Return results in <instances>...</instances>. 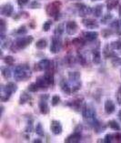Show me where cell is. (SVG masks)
Here are the masks:
<instances>
[{"label":"cell","instance_id":"6da1fadb","mask_svg":"<svg viewBox=\"0 0 121 143\" xmlns=\"http://www.w3.org/2000/svg\"><path fill=\"white\" fill-rule=\"evenodd\" d=\"M31 74L29 71V66L27 64L19 65L15 68V79L17 81L27 80L30 78Z\"/></svg>","mask_w":121,"mask_h":143},{"label":"cell","instance_id":"7a4b0ae2","mask_svg":"<svg viewBox=\"0 0 121 143\" xmlns=\"http://www.w3.org/2000/svg\"><path fill=\"white\" fill-rule=\"evenodd\" d=\"M62 4L60 1L58 0H55L52 3H50L48 5L47 7V14L51 16H56L58 14H59V10L60 7H61Z\"/></svg>","mask_w":121,"mask_h":143},{"label":"cell","instance_id":"3957f363","mask_svg":"<svg viewBox=\"0 0 121 143\" xmlns=\"http://www.w3.org/2000/svg\"><path fill=\"white\" fill-rule=\"evenodd\" d=\"M33 42V37L28 36V37H23V38H18L16 40V43L14 44L16 47L17 49H24L25 47H27L29 44H31Z\"/></svg>","mask_w":121,"mask_h":143},{"label":"cell","instance_id":"277c9868","mask_svg":"<svg viewBox=\"0 0 121 143\" xmlns=\"http://www.w3.org/2000/svg\"><path fill=\"white\" fill-rule=\"evenodd\" d=\"M61 47H62V43H61V40H60V38L59 37L55 36L54 38H52V42H51V46H50V51L52 52L53 54H56L60 51Z\"/></svg>","mask_w":121,"mask_h":143},{"label":"cell","instance_id":"5b68a950","mask_svg":"<svg viewBox=\"0 0 121 143\" xmlns=\"http://www.w3.org/2000/svg\"><path fill=\"white\" fill-rule=\"evenodd\" d=\"M14 11V7L10 3H7L1 7V15L5 16H11Z\"/></svg>","mask_w":121,"mask_h":143},{"label":"cell","instance_id":"8992f818","mask_svg":"<svg viewBox=\"0 0 121 143\" xmlns=\"http://www.w3.org/2000/svg\"><path fill=\"white\" fill-rule=\"evenodd\" d=\"M77 7H78V9H79V12H78V15H79V16H87L88 14H91L92 13V8L89 7H87L86 5H84V4H77Z\"/></svg>","mask_w":121,"mask_h":143},{"label":"cell","instance_id":"52a82bcc","mask_svg":"<svg viewBox=\"0 0 121 143\" xmlns=\"http://www.w3.org/2000/svg\"><path fill=\"white\" fill-rule=\"evenodd\" d=\"M78 27V24L76 23V21H68L66 24V32L70 36H72L77 32Z\"/></svg>","mask_w":121,"mask_h":143},{"label":"cell","instance_id":"ba28073f","mask_svg":"<svg viewBox=\"0 0 121 143\" xmlns=\"http://www.w3.org/2000/svg\"><path fill=\"white\" fill-rule=\"evenodd\" d=\"M50 129L55 135H59L62 132V125L58 120H52L50 125Z\"/></svg>","mask_w":121,"mask_h":143},{"label":"cell","instance_id":"9c48e42d","mask_svg":"<svg viewBox=\"0 0 121 143\" xmlns=\"http://www.w3.org/2000/svg\"><path fill=\"white\" fill-rule=\"evenodd\" d=\"M82 23L83 25L85 26L86 27L89 29H95V28H98L99 26L97 24L96 20L95 19H92V18H84L82 20Z\"/></svg>","mask_w":121,"mask_h":143},{"label":"cell","instance_id":"30bf717a","mask_svg":"<svg viewBox=\"0 0 121 143\" xmlns=\"http://www.w3.org/2000/svg\"><path fill=\"white\" fill-rule=\"evenodd\" d=\"M16 90H17V86L14 82H8L5 85V88H3L2 91L5 92V94H7V95L10 96L12 93L16 92Z\"/></svg>","mask_w":121,"mask_h":143},{"label":"cell","instance_id":"8fae6325","mask_svg":"<svg viewBox=\"0 0 121 143\" xmlns=\"http://www.w3.org/2000/svg\"><path fill=\"white\" fill-rule=\"evenodd\" d=\"M51 66V62L50 60L48 59L45 58V59H42L38 62L37 64V70H47V69H49Z\"/></svg>","mask_w":121,"mask_h":143},{"label":"cell","instance_id":"7c38bea8","mask_svg":"<svg viewBox=\"0 0 121 143\" xmlns=\"http://www.w3.org/2000/svg\"><path fill=\"white\" fill-rule=\"evenodd\" d=\"M80 140H81V134H80V132H78V131H76V132H74L73 134H71L70 136L67 137V139L65 141L76 143V142H79Z\"/></svg>","mask_w":121,"mask_h":143},{"label":"cell","instance_id":"4fadbf2b","mask_svg":"<svg viewBox=\"0 0 121 143\" xmlns=\"http://www.w3.org/2000/svg\"><path fill=\"white\" fill-rule=\"evenodd\" d=\"M115 109H116V106H115L114 102L110 99H107V101L105 102L106 113H107V114H112L115 111Z\"/></svg>","mask_w":121,"mask_h":143},{"label":"cell","instance_id":"5bb4252c","mask_svg":"<svg viewBox=\"0 0 121 143\" xmlns=\"http://www.w3.org/2000/svg\"><path fill=\"white\" fill-rule=\"evenodd\" d=\"M98 33L95 31H88V32H84V38L87 41H94L98 38Z\"/></svg>","mask_w":121,"mask_h":143},{"label":"cell","instance_id":"9a60e30c","mask_svg":"<svg viewBox=\"0 0 121 143\" xmlns=\"http://www.w3.org/2000/svg\"><path fill=\"white\" fill-rule=\"evenodd\" d=\"M92 14L97 17H100L103 14V5L98 4V5H95V7L92 8Z\"/></svg>","mask_w":121,"mask_h":143},{"label":"cell","instance_id":"2e32d148","mask_svg":"<svg viewBox=\"0 0 121 143\" xmlns=\"http://www.w3.org/2000/svg\"><path fill=\"white\" fill-rule=\"evenodd\" d=\"M111 48H112V47H110V45H109V44H107V45L105 46V47H104L103 55H104V57H105L106 58H109V57H114V56H115L114 52L112 51V49H111Z\"/></svg>","mask_w":121,"mask_h":143},{"label":"cell","instance_id":"e0dca14e","mask_svg":"<svg viewBox=\"0 0 121 143\" xmlns=\"http://www.w3.org/2000/svg\"><path fill=\"white\" fill-rule=\"evenodd\" d=\"M92 58H93V62L95 64H100L101 62V53L99 52V50L98 49H95L93 51V54H92Z\"/></svg>","mask_w":121,"mask_h":143},{"label":"cell","instance_id":"ac0fdd59","mask_svg":"<svg viewBox=\"0 0 121 143\" xmlns=\"http://www.w3.org/2000/svg\"><path fill=\"white\" fill-rule=\"evenodd\" d=\"M68 79L70 81L72 82H78L80 79V73L78 71H73V72H69L68 73Z\"/></svg>","mask_w":121,"mask_h":143},{"label":"cell","instance_id":"d6986e66","mask_svg":"<svg viewBox=\"0 0 121 143\" xmlns=\"http://www.w3.org/2000/svg\"><path fill=\"white\" fill-rule=\"evenodd\" d=\"M60 88H61V90L66 94H70L72 88H70L69 84L67 82H66V80H62L60 82Z\"/></svg>","mask_w":121,"mask_h":143},{"label":"cell","instance_id":"ffe728a7","mask_svg":"<svg viewBox=\"0 0 121 143\" xmlns=\"http://www.w3.org/2000/svg\"><path fill=\"white\" fill-rule=\"evenodd\" d=\"M65 30H66L65 25H64V24H58V25L56 27V28H55V30H54L55 36H56V37L62 36Z\"/></svg>","mask_w":121,"mask_h":143},{"label":"cell","instance_id":"44dd1931","mask_svg":"<svg viewBox=\"0 0 121 143\" xmlns=\"http://www.w3.org/2000/svg\"><path fill=\"white\" fill-rule=\"evenodd\" d=\"M38 106H39V110L42 114H47V113H48L49 108H48V106H47V101H45V100H41V101L39 102V105Z\"/></svg>","mask_w":121,"mask_h":143},{"label":"cell","instance_id":"7402d4cb","mask_svg":"<svg viewBox=\"0 0 121 143\" xmlns=\"http://www.w3.org/2000/svg\"><path fill=\"white\" fill-rule=\"evenodd\" d=\"M36 83L37 84V86L41 88H46L49 86V85L47 84V81H46V79L44 77H38L36 80Z\"/></svg>","mask_w":121,"mask_h":143},{"label":"cell","instance_id":"603a6c76","mask_svg":"<svg viewBox=\"0 0 121 143\" xmlns=\"http://www.w3.org/2000/svg\"><path fill=\"white\" fill-rule=\"evenodd\" d=\"M46 81L47 82L48 85H53L54 84V75H53L52 72H47V73L44 75Z\"/></svg>","mask_w":121,"mask_h":143},{"label":"cell","instance_id":"cb8c5ba5","mask_svg":"<svg viewBox=\"0 0 121 143\" xmlns=\"http://www.w3.org/2000/svg\"><path fill=\"white\" fill-rule=\"evenodd\" d=\"M47 41L44 38H41L39 39L38 41H36V47L37 49H44V48L47 47Z\"/></svg>","mask_w":121,"mask_h":143},{"label":"cell","instance_id":"d4e9b609","mask_svg":"<svg viewBox=\"0 0 121 143\" xmlns=\"http://www.w3.org/2000/svg\"><path fill=\"white\" fill-rule=\"evenodd\" d=\"M1 72H2V75L5 79H9L11 78V70L9 69L7 67H2L1 68Z\"/></svg>","mask_w":121,"mask_h":143},{"label":"cell","instance_id":"484cf974","mask_svg":"<svg viewBox=\"0 0 121 143\" xmlns=\"http://www.w3.org/2000/svg\"><path fill=\"white\" fill-rule=\"evenodd\" d=\"M30 99V97H29L28 94L27 92H22L21 96H20V99H19V103L20 104H24L26 102H27Z\"/></svg>","mask_w":121,"mask_h":143},{"label":"cell","instance_id":"4316f807","mask_svg":"<svg viewBox=\"0 0 121 143\" xmlns=\"http://www.w3.org/2000/svg\"><path fill=\"white\" fill-rule=\"evenodd\" d=\"M109 126L110 129H114V130H120V126L116 120H110L109 121Z\"/></svg>","mask_w":121,"mask_h":143},{"label":"cell","instance_id":"83f0119b","mask_svg":"<svg viewBox=\"0 0 121 143\" xmlns=\"http://www.w3.org/2000/svg\"><path fill=\"white\" fill-rule=\"evenodd\" d=\"M110 47H112V49L120 50L121 49V41H120V40H116V41H112L110 43Z\"/></svg>","mask_w":121,"mask_h":143},{"label":"cell","instance_id":"f1b7e54d","mask_svg":"<svg viewBox=\"0 0 121 143\" xmlns=\"http://www.w3.org/2000/svg\"><path fill=\"white\" fill-rule=\"evenodd\" d=\"M72 44L77 46V47H78V46H83L84 44H85V40L81 38H76L72 40Z\"/></svg>","mask_w":121,"mask_h":143},{"label":"cell","instance_id":"f546056e","mask_svg":"<svg viewBox=\"0 0 121 143\" xmlns=\"http://www.w3.org/2000/svg\"><path fill=\"white\" fill-rule=\"evenodd\" d=\"M118 0H109V2H107V9L109 10H111V9L115 8V7L118 5Z\"/></svg>","mask_w":121,"mask_h":143},{"label":"cell","instance_id":"4dcf8cb0","mask_svg":"<svg viewBox=\"0 0 121 143\" xmlns=\"http://www.w3.org/2000/svg\"><path fill=\"white\" fill-rule=\"evenodd\" d=\"M36 133L37 135H39L40 137H43L44 136V129H43V127L40 123H37L36 126Z\"/></svg>","mask_w":121,"mask_h":143},{"label":"cell","instance_id":"1f68e13d","mask_svg":"<svg viewBox=\"0 0 121 143\" xmlns=\"http://www.w3.org/2000/svg\"><path fill=\"white\" fill-rule=\"evenodd\" d=\"M4 61H5V64L8 65V66H12L15 63V58L12 56H7V57H5V58H4Z\"/></svg>","mask_w":121,"mask_h":143},{"label":"cell","instance_id":"d6a6232c","mask_svg":"<svg viewBox=\"0 0 121 143\" xmlns=\"http://www.w3.org/2000/svg\"><path fill=\"white\" fill-rule=\"evenodd\" d=\"M112 19V15L111 14H107L101 18V23L102 24H107L109 23V21Z\"/></svg>","mask_w":121,"mask_h":143},{"label":"cell","instance_id":"836d02e7","mask_svg":"<svg viewBox=\"0 0 121 143\" xmlns=\"http://www.w3.org/2000/svg\"><path fill=\"white\" fill-rule=\"evenodd\" d=\"M77 58H78V62H79L80 64L82 65V66H85L86 63H87V60H86V57L83 56V54L78 53V57H77Z\"/></svg>","mask_w":121,"mask_h":143},{"label":"cell","instance_id":"e575fe53","mask_svg":"<svg viewBox=\"0 0 121 143\" xmlns=\"http://www.w3.org/2000/svg\"><path fill=\"white\" fill-rule=\"evenodd\" d=\"M29 7L32 9H36V8H40L41 7V4L38 1H32L29 4Z\"/></svg>","mask_w":121,"mask_h":143},{"label":"cell","instance_id":"d590c367","mask_svg":"<svg viewBox=\"0 0 121 143\" xmlns=\"http://www.w3.org/2000/svg\"><path fill=\"white\" fill-rule=\"evenodd\" d=\"M38 88H39V87L37 86L36 83H31L27 88H28V90L31 92H36L38 90Z\"/></svg>","mask_w":121,"mask_h":143},{"label":"cell","instance_id":"8d00e7d4","mask_svg":"<svg viewBox=\"0 0 121 143\" xmlns=\"http://www.w3.org/2000/svg\"><path fill=\"white\" fill-rule=\"evenodd\" d=\"M27 29L26 27V26H21L18 29H16V34L18 35H25L27 34Z\"/></svg>","mask_w":121,"mask_h":143},{"label":"cell","instance_id":"74e56055","mask_svg":"<svg viewBox=\"0 0 121 143\" xmlns=\"http://www.w3.org/2000/svg\"><path fill=\"white\" fill-rule=\"evenodd\" d=\"M11 44H12V42H11V40L10 39H5V41H2V48H5V49H7V48H8V47H10L11 46Z\"/></svg>","mask_w":121,"mask_h":143},{"label":"cell","instance_id":"f35d334b","mask_svg":"<svg viewBox=\"0 0 121 143\" xmlns=\"http://www.w3.org/2000/svg\"><path fill=\"white\" fill-rule=\"evenodd\" d=\"M51 26H52V22L50 21V20H47V21H46L45 23H44V25H43V30L44 31H48L49 29H50V27H51Z\"/></svg>","mask_w":121,"mask_h":143},{"label":"cell","instance_id":"ab89813d","mask_svg":"<svg viewBox=\"0 0 121 143\" xmlns=\"http://www.w3.org/2000/svg\"><path fill=\"white\" fill-rule=\"evenodd\" d=\"M112 30L110 29H103L102 30V36H103L104 38H107L110 35H112Z\"/></svg>","mask_w":121,"mask_h":143},{"label":"cell","instance_id":"60d3db41","mask_svg":"<svg viewBox=\"0 0 121 143\" xmlns=\"http://www.w3.org/2000/svg\"><path fill=\"white\" fill-rule=\"evenodd\" d=\"M51 102H52V105L53 106H56L58 103L60 102V98L59 96L58 95H54L52 97V99H51Z\"/></svg>","mask_w":121,"mask_h":143},{"label":"cell","instance_id":"b9f144b4","mask_svg":"<svg viewBox=\"0 0 121 143\" xmlns=\"http://www.w3.org/2000/svg\"><path fill=\"white\" fill-rule=\"evenodd\" d=\"M0 30H1V34H4L5 31V22L4 19H1L0 20Z\"/></svg>","mask_w":121,"mask_h":143},{"label":"cell","instance_id":"7bdbcfd3","mask_svg":"<svg viewBox=\"0 0 121 143\" xmlns=\"http://www.w3.org/2000/svg\"><path fill=\"white\" fill-rule=\"evenodd\" d=\"M80 87H81V82H79V81H78V82H75L74 86H73V88H72L73 92L78 91V90L80 88Z\"/></svg>","mask_w":121,"mask_h":143},{"label":"cell","instance_id":"ee69618b","mask_svg":"<svg viewBox=\"0 0 121 143\" xmlns=\"http://www.w3.org/2000/svg\"><path fill=\"white\" fill-rule=\"evenodd\" d=\"M104 141L105 142H107V143H109V142H112V140H113V135H111V134H107L106 135V137H105V139H104Z\"/></svg>","mask_w":121,"mask_h":143},{"label":"cell","instance_id":"f6af8a7d","mask_svg":"<svg viewBox=\"0 0 121 143\" xmlns=\"http://www.w3.org/2000/svg\"><path fill=\"white\" fill-rule=\"evenodd\" d=\"M117 100H118V103L121 105V86L119 87L118 90V93H117Z\"/></svg>","mask_w":121,"mask_h":143},{"label":"cell","instance_id":"bcb514c9","mask_svg":"<svg viewBox=\"0 0 121 143\" xmlns=\"http://www.w3.org/2000/svg\"><path fill=\"white\" fill-rule=\"evenodd\" d=\"M16 1H17V4L20 7H24V5L29 3V0H16Z\"/></svg>","mask_w":121,"mask_h":143},{"label":"cell","instance_id":"7dc6e473","mask_svg":"<svg viewBox=\"0 0 121 143\" xmlns=\"http://www.w3.org/2000/svg\"><path fill=\"white\" fill-rule=\"evenodd\" d=\"M66 61H67V63H68V64H72V63L74 62V57H73L72 56H67V57H66Z\"/></svg>","mask_w":121,"mask_h":143},{"label":"cell","instance_id":"c3c4849f","mask_svg":"<svg viewBox=\"0 0 121 143\" xmlns=\"http://www.w3.org/2000/svg\"><path fill=\"white\" fill-rule=\"evenodd\" d=\"M110 25H111V27H114V28H117V27H119V21H118V20H114V21H113V23H111Z\"/></svg>","mask_w":121,"mask_h":143},{"label":"cell","instance_id":"681fc988","mask_svg":"<svg viewBox=\"0 0 121 143\" xmlns=\"http://www.w3.org/2000/svg\"><path fill=\"white\" fill-rule=\"evenodd\" d=\"M33 130V127H32V121H30V124H28L27 127V129H26V131H27V133L31 132V131Z\"/></svg>","mask_w":121,"mask_h":143},{"label":"cell","instance_id":"f907efd6","mask_svg":"<svg viewBox=\"0 0 121 143\" xmlns=\"http://www.w3.org/2000/svg\"><path fill=\"white\" fill-rule=\"evenodd\" d=\"M115 138H116V140H118V141H121V133L118 132L116 134V136H115Z\"/></svg>","mask_w":121,"mask_h":143},{"label":"cell","instance_id":"816d5d0a","mask_svg":"<svg viewBox=\"0 0 121 143\" xmlns=\"http://www.w3.org/2000/svg\"><path fill=\"white\" fill-rule=\"evenodd\" d=\"M48 95L47 94H46V95H42L41 96V100H45V101H47V99H48Z\"/></svg>","mask_w":121,"mask_h":143},{"label":"cell","instance_id":"f5cc1de1","mask_svg":"<svg viewBox=\"0 0 121 143\" xmlns=\"http://www.w3.org/2000/svg\"><path fill=\"white\" fill-rule=\"evenodd\" d=\"M118 118H119V120H121V109L119 111H118Z\"/></svg>","mask_w":121,"mask_h":143},{"label":"cell","instance_id":"db71d44e","mask_svg":"<svg viewBox=\"0 0 121 143\" xmlns=\"http://www.w3.org/2000/svg\"><path fill=\"white\" fill-rule=\"evenodd\" d=\"M34 142H41V140H40L39 139H37V140H35Z\"/></svg>","mask_w":121,"mask_h":143},{"label":"cell","instance_id":"11a10c76","mask_svg":"<svg viewBox=\"0 0 121 143\" xmlns=\"http://www.w3.org/2000/svg\"><path fill=\"white\" fill-rule=\"evenodd\" d=\"M118 13H119V16H121V5L119 7V11H118Z\"/></svg>","mask_w":121,"mask_h":143},{"label":"cell","instance_id":"9f6ffc18","mask_svg":"<svg viewBox=\"0 0 121 143\" xmlns=\"http://www.w3.org/2000/svg\"><path fill=\"white\" fill-rule=\"evenodd\" d=\"M92 1H95V0H92Z\"/></svg>","mask_w":121,"mask_h":143}]
</instances>
